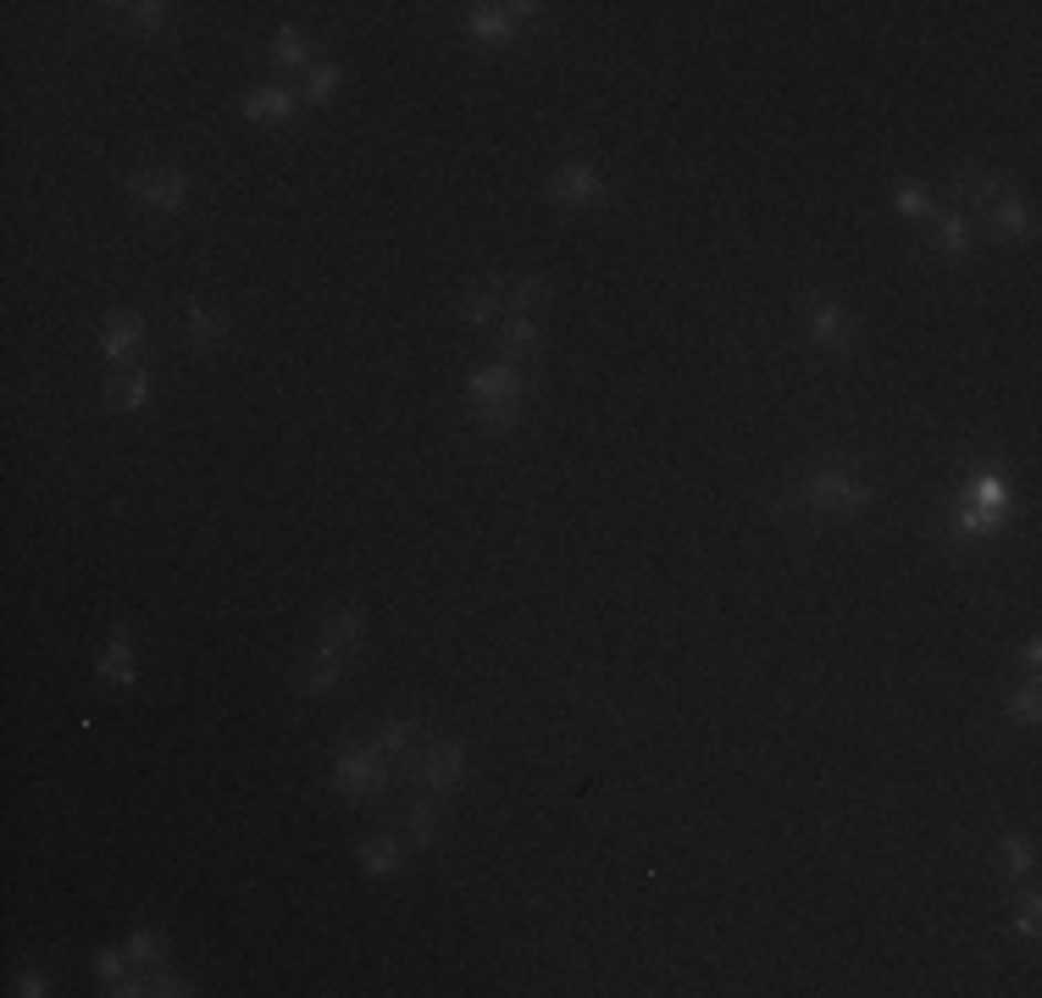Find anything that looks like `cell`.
I'll list each match as a JSON object with an SVG mask.
<instances>
[{
	"mask_svg": "<svg viewBox=\"0 0 1042 998\" xmlns=\"http://www.w3.org/2000/svg\"><path fill=\"white\" fill-rule=\"evenodd\" d=\"M1025 871H1031V843H1025V838H1003V843H998V876L1014 882V876H1025Z\"/></svg>",
	"mask_w": 1042,
	"mask_h": 998,
	"instance_id": "d4e9b609",
	"label": "cell"
},
{
	"mask_svg": "<svg viewBox=\"0 0 1042 998\" xmlns=\"http://www.w3.org/2000/svg\"><path fill=\"white\" fill-rule=\"evenodd\" d=\"M338 677H344V655L322 644V649H316V655H311V661L294 672V688H300V694H327Z\"/></svg>",
	"mask_w": 1042,
	"mask_h": 998,
	"instance_id": "7c38bea8",
	"label": "cell"
},
{
	"mask_svg": "<svg viewBox=\"0 0 1042 998\" xmlns=\"http://www.w3.org/2000/svg\"><path fill=\"white\" fill-rule=\"evenodd\" d=\"M893 206L904 211V217H931V195H926V184H893Z\"/></svg>",
	"mask_w": 1042,
	"mask_h": 998,
	"instance_id": "4316f807",
	"label": "cell"
},
{
	"mask_svg": "<svg viewBox=\"0 0 1042 998\" xmlns=\"http://www.w3.org/2000/svg\"><path fill=\"white\" fill-rule=\"evenodd\" d=\"M954 184H959V195H965V200H970L976 211H987L992 200L1014 195V189H1009V178H1003V173H987V167H965V173H959Z\"/></svg>",
	"mask_w": 1042,
	"mask_h": 998,
	"instance_id": "4fadbf2b",
	"label": "cell"
},
{
	"mask_svg": "<svg viewBox=\"0 0 1042 998\" xmlns=\"http://www.w3.org/2000/svg\"><path fill=\"white\" fill-rule=\"evenodd\" d=\"M544 195L555 206H600V200H611V184H605V173L594 162H566V167L550 173Z\"/></svg>",
	"mask_w": 1042,
	"mask_h": 998,
	"instance_id": "277c9868",
	"label": "cell"
},
{
	"mask_svg": "<svg viewBox=\"0 0 1042 998\" xmlns=\"http://www.w3.org/2000/svg\"><path fill=\"white\" fill-rule=\"evenodd\" d=\"M1020 666H1025V672H1036V666H1042V649H1036V644H1025V649H1020Z\"/></svg>",
	"mask_w": 1042,
	"mask_h": 998,
	"instance_id": "e575fe53",
	"label": "cell"
},
{
	"mask_svg": "<svg viewBox=\"0 0 1042 998\" xmlns=\"http://www.w3.org/2000/svg\"><path fill=\"white\" fill-rule=\"evenodd\" d=\"M981 222L992 228V239H1031V233H1036V222H1031V206H1025L1020 195H1003V200H992V206L981 211Z\"/></svg>",
	"mask_w": 1042,
	"mask_h": 998,
	"instance_id": "9c48e42d",
	"label": "cell"
},
{
	"mask_svg": "<svg viewBox=\"0 0 1042 998\" xmlns=\"http://www.w3.org/2000/svg\"><path fill=\"white\" fill-rule=\"evenodd\" d=\"M338 79H344L338 67H311V73H305V84H300V101L322 106V101H327V95L338 90Z\"/></svg>",
	"mask_w": 1042,
	"mask_h": 998,
	"instance_id": "484cf974",
	"label": "cell"
},
{
	"mask_svg": "<svg viewBox=\"0 0 1042 998\" xmlns=\"http://www.w3.org/2000/svg\"><path fill=\"white\" fill-rule=\"evenodd\" d=\"M12 992H34V998H40V992H51V987H45V976H40V970H29V976H18V987H12Z\"/></svg>",
	"mask_w": 1042,
	"mask_h": 998,
	"instance_id": "d6a6232c",
	"label": "cell"
},
{
	"mask_svg": "<svg viewBox=\"0 0 1042 998\" xmlns=\"http://www.w3.org/2000/svg\"><path fill=\"white\" fill-rule=\"evenodd\" d=\"M101 677L112 683V688H128L139 672H134V644H128V633L117 627L112 633V644H106V655H101Z\"/></svg>",
	"mask_w": 1042,
	"mask_h": 998,
	"instance_id": "ac0fdd59",
	"label": "cell"
},
{
	"mask_svg": "<svg viewBox=\"0 0 1042 998\" xmlns=\"http://www.w3.org/2000/svg\"><path fill=\"white\" fill-rule=\"evenodd\" d=\"M544 300H550L544 278H521V283H510V289H504V305H510L515 316H533V311H539Z\"/></svg>",
	"mask_w": 1042,
	"mask_h": 998,
	"instance_id": "603a6c76",
	"label": "cell"
},
{
	"mask_svg": "<svg viewBox=\"0 0 1042 998\" xmlns=\"http://www.w3.org/2000/svg\"><path fill=\"white\" fill-rule=\"evenodd\" d=\"M123 970H128V948H123V954H101V959H95V976H101V981H123Z\"/></svg>",
	"mask_w": 1042,
	"mask_h": 998,
	"instance_id": "1f68e13d",
	"label": "cell"
},
{
	"mask_svg": "<svg viewBox=\"0 0 1042 998\" xmlns=\"http://www.w3.org/2000/svg\"><path fill=\"white\" fill-rule=\"evenodd\" d=\"M128 195H134L139 206H150V211H178V206L189 200V178H184L178 167H139V173L128 178Z\"/></svg>",
	"mask_w": 1042,
	"mask_h": 998,
	"instance_id": "8992f818",
	"label": "cell"
},
{
	"mask_svg": "<svg viewBox=\"0 0 1042 998\" xmlns=\"http://www.w3.org/2000/svg\"><path fill=\"white\" fill-rule=\"evenodd\" d=\"M355 860H361L366 876H394V871H399V838H394V832H377V838H366V843L355 849Z\"/></svg>",
	"mask_w": 1042,
	"mask_h": 998,
	"instance_id": "2e32d148",
	"label": "cell"
},
{
	"mask_svg": "<svg viewBox=\"0 0 1042 998\" xmlns=\"http://www.w3.org/2000/svg\"><path fill=\"white\" fill-rule=\"evenodd\" d=\"M106 399H112L117 410H139V405L150 399V372H145V366L112 372V383H106Z\"/></svg>",
	"mask_w": 1042,
	"mask_h": 998,
	"instance_id": "9a60e30c",
	"label": "cell"
},
{
	"mask_svg": "<svg viewBox=\"0 0 1042 998\" xmlns=\"http://www.w3.org/2000/svg\"><path fill=\"white\" fill-rule=\"evenodd\" d=\"M871 499H876V488L859 471H848V466H815L799 488H788L782 506L788 511H810V517H859Z\"/></svg>",
	"mask_w": 1042,
	"mask_h": 998,
	"instance_id": "6da1fadb",
	"label": "cell"
},
{
	"mask_svg": "<svg viewBox=\"0 0 1042 998\" xmlns=\"http://www.w3.org/2000/svg\"><path fill=\"white\" fill-rule=\"evenodd\" d=\"M405 832H410L416 849H427V843L438 838V815H433V804H410V810H405Z\"/></svg>",
	"mask_w": 1042,
	"mask_h": 998,
	"instance_id": "83f0119b",
	"label": "cell"
},
{
	"mask_svg": "<svg viewBox=\"0 0 1042 998\" xmlns=\"http://www.w3.org/2000/svg\"><path fill=\"white\" fill-rule=\"evenodd\" d=\"M294 101H300V95L261 84V90H250V95H244V117H250V123H278V117H289V112H294Z\"/></svg>",
	"mask_w": 1042,
	"mask_h": 998,
	"instance_id": "e0dca14e",
	"label": "cell"
},
{
	"mask_svg": "<svg viewBox=\"0 0 1042 998\" xmlns=\"http://www.w3.org/2000/svg\"><path fill=\"white\" fill-rule=\"evenodd\" d=\"M1036 710H1042V699H1036V688H1031V683H1025V688H1020V694L1003 705V716H1009V721H1020V727H1031V721H1036Z\"/></svg>",
	"mask_w": 1042,
	"mask_h": 998,
	"instance_id": "f1b7e54d",
	"label": "cell"
},
{
	"mask_svg": "<svg viewBox=\"0 0 1042 998\" xmlns=\"http://www.w3.org/2000/svg\"><path fill=\"white\" fill-rule=\"evenodd\" d=\"M161 943H167V937H161L156 926H139V932L128 937V959H161V954H167Z\"/></svg>",
	"mask_w": 1042,
	"mask_h": 998,
	"instance_id": "f546056e",
	"label": "cell"
},
{
	"mask_svg": "<svg viewBox=\"0 0 1042 998\" xmlns=\"http://www.w3.org/2000/svg\"><path fill=\"white\" fill-rule=\"evenodd\" d=\"M804 328H810V339H815L821 350H832V355H848V350H854V316H848L837 300H826V294H810V300H804Z\"/></svg>",
	"mask_w": 1042,
	"mask_h": 998,
	"instance_id": "5b68a950",
	"label": "cell"
},
{
	"mask_svg": "<svg viewBox=\"0 0 1042 998\" xmlns=\"http://www.w3.org/2000/svg\"><path fill=\"white\" fill-rule=\"evenodd\" d=\"M128 23L156 34V29H167V7H156V0H145V7H128Z\"/></svg>",
	"mask_w": 1042,
	"mask_h": 998,
	"instance_id": "4dcf8cb0",
	"label": "cell"
},
{
	"mask_svg": "<svg viewBox=\"0 0 1042 998\" xmlns=\"http://www.w3.org/2000/svg\"><path fill=\"white\" fill-rule=\"evenodd\" d=\"M533 12L539 7H471L466 29H471V40H510Z\"/></svg>",
	"mask_w": 1042,
	"mask_h": 998,
	"instance_id": "ba28073f",
	"label": "cell"
},
{
	"mask_svg": "<svg viewBox=\"0 0 1042 998\" xmlns=\"http://www.w3.org/2000/svg\"><path fill=\"white\" fill-rule=\"evenodd\" d=\"M466 394L477 405V422L482 427H510L521 416V399H528V383H521L515 366H477L466 377Z\"/></svg>",
	"mask_w": 1042,
	"mask_h": 998,
	"instance_id": "7a4b0ae2",
	"label": "cell"
},
{
	"mask_svg": "<svg viewBox=\"0 0 1042 998\" xmlns=\"http://www.w3.org/2000/svg\"><path fill=\"white\" fill-rule=\"evenodd\" d=\"M1020 932L1036 937V898H1031V893H1025V909H1020Z\"/></svg>",
	"mask_w": 1042,
	"mask_h": 998,
	"instance_id": "836d02e7",
	"label": "cell"
},
{
	"mask_svg": "<svg viewBox=\"0 0 1042 998\" xmlns=\"http://www.w3.org/2000/svg\"><path fill=\"white\" fill-rule=\"evenodd\" d=\"M139 339H145V322H139L134 311H112V316H106V328H101V350H106V361H117V366H128V361H134Z\"/></svg>",
	"mask_w": 1042,
	"mask_h": 998,
	"instance_id": "30bf717a",
	"label": "cell"
},
{
	"mask_svg": "<svg viewBox=\"0 0 1042 998\" xmlns=\"http://www.w3.org/2000/svg\"><path fill=\"white\" fill-rule=\"evenodd\" d=\"M333 788L350 793V799H377V793L388 788V760H383L372 744H355V749L338 755V766H333Z\"/></svg>",
	"mask_w": 1042,
	"mask_h": 998,
	"instance_id": "3957f363",
	"label": "cell"
},
{
	"mask_svg": "<svg viewBox=\"0 0 1042 998\" xmlns=\"http://www.w3.org/2000/svg\"><path fill=\"white\" fill-rule=\"evenodd\" d=\"M361 638H366V616H361L355 605H344V611H327V616H322V644H327V649H338V655H344V649H355Z\"/></svg>",
	"mask_w": 1042,
	"mask_h": 998,
	"instance_id": "5bb4252c",
	"label": "cell"
},
{
	"mask_svg": "<svg viewBox=\"0 0 1042 998\" xmlns=\"http://www.w3.org/2000/svg\"><path fill=\"white\" fill-rule=\"evenodd\" d=\"M410 732H416L410 721H388V727H383V732L372 738V749H377V755H383V760L394 766V760H405V749H410Z\"/></svg>",
	"mask_w": 1042,
	"mask_h": 998,
	"instance_id": "cb8c5ba5",
	"label": "cell"
},
{
	"mask_svg": "<svg viewBox=\"0 0 1042 998\" xmlns=\"http://www.w3.org/2000/svg\"><path fill=\"white\" fill-rule=\"evenodd\" d=\"M311 56H316V45H311L305 34H294V29H283V34L272 40V62H278V67H289V73H294V67H305Z\"/></svg>",
	"mask_w": 1042,
	"mask_h": 998,
	"instance_id": "7402d4cb",
	"label": "cell"
},
{
	"mask_svg": "<svg viewBox=\"0 0 1042 998\" xmlns=\"http://www.w3.org/2000/svg\"><path fill=\"white\" fill-rule=\"evenodd\" d=\"M460 771H466V749L444 738V744H433V749L421 755V771H416V777H421L433 793H449V788L460 782Z\"/></svg>",
	"mask_w": 1042,
	"mask_h": 998,
	"instance_id": "52a82bcc",
	"label": "cell"
},
{
	"mask_svg": "<svg viewBox=\"0 0 1042 998\" xmlns=\"http://www.w3.org/2000/svg\"><path fill=\"white\" fill-rule=\"evenodd\" d=\"M970 245H976V233H970V222L954 211V217H942L937 222V233H931V250L937 256H948V261H959V256H970Z\"/></svg>",
	"mask_w": 1042,
	"mask_h": 998,
	"instance_id": "d6986e66",
	"label": "cell"
},
{
	"mask_svg": "<svg viewBox=\"0 0 1042 998\" xmlns=\"http://www.w3.org/2000/svg\"><path fill=\"white\" fill-rule=\"evenodd\" d=\"M504 278H477L466 294H460V316L471 322V328H488L493 316H499V305H504Z\"/></svg>",
	"mask_w": 1042,
	"mask_h": 998,
	"instance_id": "8fae6325",
	"label": "cell"
},
{
	"mask_svg": "<svg viewBox=\"0 0 1042 998\" xmlns=\"http://www.w3.org/2000/svg\"><path fill=\"white\" fill-rule=\"evenodd\" d=\"M184 322H189V344H195V350H206V344H217V339L228 333V316H222L217 305H189Z\"/></svg>",
	"mask_w": 1042,
	"mask_h": 998,
	"instance_id": "ffe728a7",
	"label": "cell"
},
{
	"mask_svg": "<svg viewBox=\"0 0 1042 998\" xmlns=\"http://www.w3.org/2000/svg\"><path fill=\"white\" fill-rule=\"evenodd\" d=\"M499 344H504L510 361H533V355H539V328H533V316H515V322L504 328Z\"/></svg>",
	"mask_w": 1042,
	"mask_h": 998,
	"instance_id": "44dd1931",
	"label": "cell"
}]
</instances>
